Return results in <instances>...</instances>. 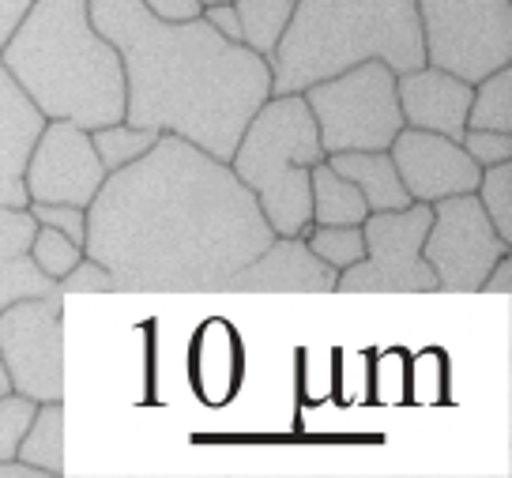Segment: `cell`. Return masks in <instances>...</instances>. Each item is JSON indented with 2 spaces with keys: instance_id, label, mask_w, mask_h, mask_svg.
Listing matches in <instances>:
<instances>
[{
  "instance_id": "cell-1",
  "label": "cell",
  "mask_w": 512,
  "mask_h": 478,
  "mask_svg": "<svg viewBox=\"0 0 512 478\" xmlns=\"http://www.w3.org/2000/svg\"><path fill=\"white\" fill-rule=\"evenodd\" d=\"M272 238L230 162L162 132L147 155L106 174L87 204L83 256L110 271L121 294H200L226 290Z\"/></svg>"
},
{
  "instance_id": "cell-2",
  "label": "cell",
  "mask_w": 512,
  "mask_h": 478,
  "mask_svg": "<svg viewBox=\"0 0 512 478\" xmlns=\"http://www.w3.org/2000/svg\"><path fill=\"white\" fill-rule=\"evenodd\" d=\"M91 23L125 68V125L174 132L230 162L245 125L272 98V68L204 16L162 23L144 0H87Z\"/></svg>"
},
{
  "instance_id": "cell-3",
  "label": "cell",
  "mask_w": 512,
  "mask_h": 478,
  "mask_svg": "<svg viewBox=\"0 0 512 478\" xmlns=\"http://www.w3.org/2000/svg\"><path fill=\"white\" fill-rule=\"evenodd\" d=\"M4 72L46 121L102 128L125 121V68L91 23L87 0H34L0 49Z\"/></svg>"
},
{
  "instance_id": "cell-4",
  "label": "cell",
  "mask_w": 512,
  "mask_h": 478,
  "mask_svg": "<svg viewBox=\"0 0 512 478\" xmlns=\"http://www.w3.org/2000/svg\"><path fill=\"white\" fill-rule=\"evenodd\" d=\"M362 61H384L396 76L426 64L415 0H294L268 57L272 95H302Z\"/></svg>"
},
{
  "instance_id": "cell-5",
  "label": "cell",
  "mask_w": 512,
  "mask_h": 478,
  "mask_svg": "<svg viewBox=\"0 0 512 478\" xmlns=\"http://www.w3.org/2000/svg\"><path fill=\"white\" fill-rule=\"evenodd\" d=\"M324 162L317 121L305 95H272L245 125L230 170L256 196L272 234H305L313 223L309 174Z\"/></svg>"
},
{
  "instance_id": "cell-6",
  "label": "cell",
  "mask_w": 512,
  "mask_h": 478,
  "mask_svg": "<svg viewBox=\"0 0 512 478\" xmlns=\"http://www.w3.org/2000/svg\"><path fill=\"white\" fill-rule=\"evenodd\" d=\"M305 106L317 121L324 155L339 151H388L403 128L396 72L384 61H362L332 80L305 87Z\"/></svg>"
},
{
  "instance_id": "cell-7",
  "label": "cell",
  "mask_w": 512,
  "mask_h": 478,
  "mask_svg": "<svg viewBox=\"0 0 512 478\" xmlns=\"http://www.w3.org/2000/svg\"><path fill=\"white\" fill-rule=\"evenodd\" d=\"M426 64L479 83L512 64V0H415Z\"/></svg>"
},
{
  "instance_id": "cell-8",
  "label": "cell",
  "mask_w": 512,
  "mask_h": 478,
  "mask_svg": "<svg viewBox=\"0 0 512 478\" xmlns=\"http://www.w3.org/2000/svg\"><path fill=\"white\" fill-rule=\"evenodd\" d=\"M433 208L411 200L400 211H369L362 219L366 256L339 271L336 294H433L437 275L422 256Z\"/></svg>"
},
{
  "instance_id": "cell-9",
  "label": "cell",
  "mask_w": 512,
  "mask_h": 478,
  "mask_svg": "<svg viewBox=\"0 0 512 478\" xmlns=\"http://www.w3.org/2000/svg\"><path fill=\"white\" fill-rule=\"evenodd\" d=\"M430 208L433 219L430 230H426V241H422V256L437 275V290L475 294L486 279V271L509 253L512 241L497 234L475 192L445 196Z\"/></svg>"
},
{
  "instance_id": "cell-10",
  "label": "cell",
  "mask_w": 512,
  "mask_h": 478,
  "mask_svg": "<svg viewBox=\"0 0 512 478\" xmlns=\"http://www.w3.org/2000/svg\"><path fill=\"white\" fill-rule=\"evenodd\" d=\"M0 362L12 392L64 399V298H27L0 313Z\"/></svg>"
},
{
  "instance_id": "cell-11",
  "label": "cell",
  "mask_w": 512,
  "mask_h": 478,
  "mask_svg": "<svg viewBox=\"0 0 512 478\" xmlns=\"http://www.w3.org/2000/svg\"><path fill=\"white\" fill-rule=\"evenodd\" d=\"M106 181L91 132L72 121H46L23 166V189L42 204L87 208Z\"/></svg>"
},
{
  "instance_id": "cell-12",
  "label": "cell",
  "mask_w": 512,
  "mask_h": 478,
  "mask_svg": "<svg viewBox=\"0 0 512 478\" xmlns=\"http://www.w3.org/2000/svg\"><path fill=\"white\" fill-rule=\"evenodd\" d=\"M388 155L396 162L407 196L418 204H437L445 196H464L479 189L482 166L441 132L403 125L396 140L388 144Z\"/></svg>"
},
{
  "instance_id": "cell-13",
  "label": "cell",
  "mask_w": 512,
  "mask_h": 478,
  "mask_svg": "<svg viewBox=\"0 0 512 478\" xmlns=\"http://www.w3.org/2000/svg\"><path fill=\"white\" fill-rule=\"evenodd\" d=\"M339 271L328 268L305 234H275L268 249L253 256L245 268L226 283V290H245V294H336Z\"/></svg>"
},
{
  "instance_id": "cell-14",
  "label": "cell",
  "mask_w": 512,
  "mask_h": 478,
  "mask_svg": "<svg viewBox=\"0 0 512 478\" xmlns=\"http://www.w3.org/2000/svg\"><path fill=\"white\" fill-rule=\"evenodd\" d=\"M471 91H475V83H464L460 76H452L445 68H433V64H422L415 72L396 76L403 125L441 132L456 144H460V136L467 128Z\"/></svg>"
},
{
  "instance_id": "cell-15",
  "label": "cell",
  "mask_w": 512,
  "mask_h": 478,
  "mask_svg": "<svg viewBox=\"0 0 512 478\" xmlns=\"http://www.w3.org/2000/svg\"><path fill=\"white\" fill-rule=\"evenodd\" d=\"M46 125V117L34 110L31 98L16 87V80L0 64V204L27 208V189H23V166L31 155V144Z\"/></svg>"
},
{
  "instance_id": "cell-16",
  "label": "cell",
  "mask_w": 512,
  "mask_h": 478,
  "mask_svg": "<svg viewBox=\"0 0 512 478\" xmlns=\"http://www.w3.org/2000/svg\"><path fill=\"white\" fill-rule=\"evenodd\" d=\"M324 162L362 192L369 211H400L411 204L388 151H339V155H324Z\"/></svg>"
},
{
  "instance_id": "cell-17",
  "label": "cell",
  "mask_w": 512,
  "mask_h": 478,
  "mask_svg": "<svg viewBox=\"0 0 512 478\" xmlns=\"http://www.w3.org/2000/svg\"><path fill=\"white\" fill-rule=\"evenodd\" d=\"M309 196H313V226H362L369 215L362 192L347 177H339L328 162L313 166Z\"/></svg>"
},
{
  "instance_id": "cell-18",
  "label": "cell",
  "mask_w": 512,
  "mask_h": 478,
  "mask_svg": "<svg viewBox=\"0 0 512 478\" xmlns=\"http://www.w3.org/2000/svg\"><path fill=\"white\" fill-rule=\"evenodd\" d=\"M16 460L31 463L42 475H64V399L38 403L31 426L19 441Z\"/></svg>"
},
{
  "instance_id": "cell-19",
  "label": "cell",
  "mask_w": 512,
  "mask_h": 478,
  "mask_svg": "<svg viewBox=\"0 0 512 478\" xmlns=\"http://www.w3.org/2000/svg\"><path fill=\"white\" fill-rule=\"evenodd\" d=\"M234 12L241 23V46H249L268 61L287 31L294 0H234Z\"/></svg>"
},
{
  "instance_id": "cell-20",
  "label": "cell",
  "mask_w": 512,
  "mask_h": 478,
  "mask_svg": "<svg viewBox=\"0 0 512 478\" xmlns=\"http://www.w3.org/2000/svg\"><path fill=\"white\" fill-rule=\"evenodd\" d=\"M467 128L512 132V64L475 83L471 106H467Z\"/></svg>"
},
{
  "instance_id": "cell-21",
  "label": "cell",
  "mask_w": 512,
  "mask_h": 478,
  "mask_svg": "<svg viewBox=\"0 0 512 478\" xmlns=\"http://www.w3.org/2000/svg\"><path fill=\"white\" fill-rule=\"evenodd\" d=\"M159 136L162 132H155V128H132V125H125V121L91 128V144H95L98 159H102V166H106V174L121 170V166H128V162H136L140 155H147Z\"/></svg>"
},
{
  "instance_id": "cell-22",
  "label": "cell",
  "mask_w": 512,
  "mask_h": 478,
  "mask_svg": "<svg viewBox=\"0 0 512 478\" xmlns=\"http://www.w3.org/2000/svg\"><path fill=\"white\" fill-rule=\"evenodd\" d=\"M27 298H64V294L57 290V279L42 275L27 253L0 260V313Z\"/></svg>"
},
{
  "instance_id": "cell-23",
  "label": "cell",
  "mask_w": 512,
  "mask_h": 478,
  "mask_svg": "<svg viewBox=\"0 0 512 478\" xmlns=\"http://www.w3.org/2000/svg\"><path fill=\"white\" fill-rule=\"evenodd\" d=\"M309 249L328 264V268H351L366 256V241H362V226H313L305 230Z\"/></svg>"
},
{
  "instance_id": "cell-24",
  "label": "cell",
  "mask_w": 512,
  "mask_h": 478,
  "mask_svg": "<svg viewBox=\"0 0 512 478\" xmlns=\"http://www.w3.org/2000/svg\"><path fill=\"white\" fill-rule=\"evenodd\" d=\"M475 196H479L482 211L490 215V223H494L497 234L505 241H512V159L482 166Z\"/></svg>"
},
{
  "instance_id": "cell-25",
  "label": "cell",
  "mask_w": 512,
  "mask_h": 478,
  "mask_svg": "<svg viewBox=\"0 0 512 478\" xmlns=\"http://www.w3.org/2000/svg\"><path fill=\"white\" fill-rule=\"evenodd\" d=\"M27 256L38 264V271H42V275H49V279H61V275H68V271L83 260V245H80V241H72L68 234H61V230H53V226H38V230H34V238H31V249H27Z\"/></svg>"
},
{
  "instance_id": "cell-26",
  "label": "cell",
  "mask_w": 512,
  "mask_h": 478,
  "mask_svg": "<svg viewBox=\"0 0 512 478\" xmlns=\"http://www.w3.org/2000/svg\"><path fill=\"white\" fill-rule=\"evenodd\" d=\"M34 411H38V403L19 396V392H4L0 396V460H16L19 441H23V433L31 426Z\"/></svg>"
},
{
  "instance_id": "cell-27",
  "label": "cell",
  "mask_w": 512,
  "mask_h": 478,
  "mask_svg": "<svg viewBox=\"0 0 512 478\" xmlns=\"http://www.w3.org/2000/svg\"><path fill=\"white\" fill-rule=\"evenodd\" d=\"M34 230H38V223H34L31 211L16 208V204H0V260L27 253Z\"/></svg>"
},
{
  "instance_id": "cell-28",
  "label": "cell",
  "mask_w": 512,
  "mask_h": 478,
  "mask_svg": "<svg viewBox=\"0 0 512 478\" xmlns=\"http://www.w3.org/2000/svg\"><path fill=\"white\" fill-rule=\"evenodd\" d=\"M27 211L34 215V223H38V226H53V230H61V234H68V238L80 241V245H83V238H87V208L27 200Z\"/></svg>"
},
{
  "instance_id": "cell-29",
  "label": "cell",
  "mask_w": 512,
  "mask_h": 478,
  "mask_svg": "<svg viewBox=\"0 0 512 478\" xmlns=\"http://www.w3.org/2000/svg\"><path fill=\"white\" fill-rule=\"evenodd\" d=\"M460 147H464L467 155L479 162V166H494V162L512 159V132H494V128H464Z\"/></svg>"
},
{
  "instance_id": "cell-30",
  "label": "cell",
  "mask_w": 512,
  "mask_h": 478,
  "mask_svg": "<svg viewBox=\"0 0 512 478\" xmlns=\"http://www.w3.org/2000/svg\"><path fill=\"white\" fill-rule=\"evenodd\" d=\"M57 290H61L64 298L68 294H117V283H113V275L98 260L83 256L76 268L57 279Z\"/></svg>"
},
{
  "instance_id": "cell-31",
  "label": "cell",
  "mask_w": 512,
  "mask_h": 478,
  "mask_svg": "<svg viewBox=\"0 0 512 478\" xmlns=\"http://www.w3.org/2000/svg\"><path fill=\"white\" fill-rule=\"evenodd\" d=\"M144 8L162 23H189L204 12L200 0H144Z\"/></svg>"
},
{
  "instance_id": "cell-32",
  "label": "cell",
  "mask_w": 512,
  "mask_h": 478,
  "mask_svg": "<svg viewBox=\"0 0 512 478\" xmlns=\"http://www.w3.org/2000/svg\"><path fill=\"white\" fill-rule=\"evenodd\" d=\"M200 16L208 19L215 31L230 38V42H241V23H238V12H234V4H204V12Z\"/></svg>"
},
{
  "instance_id": "cell-33",
  "label": "cell",
  "mask_w": 512,
  "mask_h": 478,
  "mask_svg": "<svg viewBox=\"0 0 512 478\" xmlns=\"http://www.w3.org/2000/svg\"><path fill=\"white\" fill-rule=\"evenodd\" d=\"M31 4L34 0H0V49H4V42L12 38V31L19 27V19L27 16Z\"/></svg>"
},
{
  "instance_id": "cell-34",
  "label": "cell",
  "mask_w": 512,
  "mask_h": 478,
  "mask_svg": "<svg viewBox=\"0 0 512 478\" xmlns=\"http://www.w3.org/2000/svg\"><path fill=\"white\" fill-rule=\"evenodd\" d=\"M479 290H486V294H512V260H509V253L501 256L494 268L486 271V279H482Z\"/></svg>"
},
{
  "instance_id": "cell-35",
  "label": "cell",
  "mask_w": 512,
  "mask_h": 478,
  "mask_svg": "<svg viewBox=\"0 0 512 478\" xmlns=\"http://www.w3.org/2000/svg\"><path fill=\"white\" fill-rule=\"evenodd\" d=\"M0 478H42V471L23 460H0Z\"/></svg>"
},
{
  "instance_id": "cell-36",
  "label": "cell",
  "mask_w": 512,
  "mask_h": 478,
  "mask_svg": "<svg viewBox=\"0 0 512 478\" xmlns=\"http://www.w3.org/2000/svg\"><path fill=\"white\" fill-rule=\"evenodd\" d=\"M4 392H12V381H8V373H4V362H0V396Z\"/></svg>"
},
{
  "instance_id": "cell-37",
  "label": "cell",
  "mask_w": 512,
  "mask_h": 478,
  "mask_svg": "<svg viewBox=\"0 0 512 478\" xmlns=\"http://www.w3.org/2000/svg\"><path fill=\"white\" fill-rule=\"evenodd\" d=\"M200 4H234V0H200Z\"/></svg>"
}]
</instances>
